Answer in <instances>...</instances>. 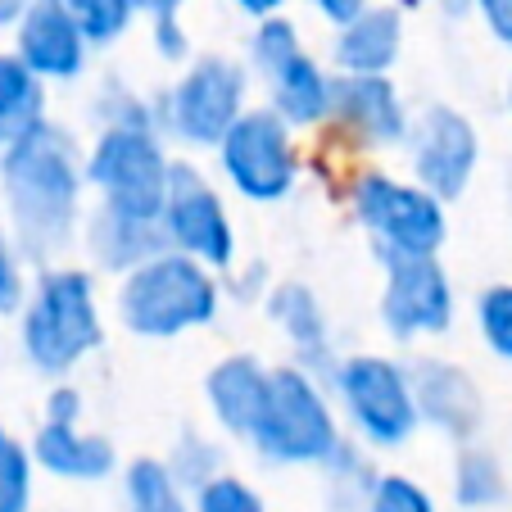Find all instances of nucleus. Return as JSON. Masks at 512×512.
I'll use <instances>...</instances> for the list:
<instances>
[{"label":"nucleus","instance_id":"nucleus-14","mask_svg":"<svg viewBox=\"0 0 512 512\" xmlns=\"http://www.w3.org/2000/svg\"><path fill=\"white\" fill-rule=\"evenodd\" d=\"M413 372V395H417V413L422 426H431L440 440L449 445H467V440H481L485 431V390L463 363L440 354H422L408 363Z\"/></svg>","mask_w":512,"mask_h":512},{"label":"nucleus","instance_id":"nucleus-23","mask_svg":"<svg viewBox=\"0 0 512 512\" xmlns=\"http://www.w3.org/2000/svg\"><path fill=\"white\" fill-rule=\"evenodd\" d=\"M50 118V87L19 59V50H0V141L10 145L14 136Z\"/></svg>","mask_w":512,"mask_h":512},{"label":"nucleus","instance_id":"nucleus-18","mask_svg":"<svg viewBox=\"0 0 512 512\" xmlns=\"http://www.w3.org/2000/svg\"><path fill=\"white\" fill-rule=\"evenodd\" d=\"M37 472L55 476L64 485H105L109 476L123 472L118 449L109 435L87 431L82 422H41L28 435Z\"/></svg>","mask_w":512,"mask_h":512},{"label":"nucleus","instance_id":"nucleus-34","mask_svg":"<svg viewBox=\"0 0 512 512\" xmlns=\"http://www.w3.org/2000/svg\"><path fill=\"white\" fill-rule=\"evenodd\" d=\"M368 512H440V508H435V494L426 490L417 476L381 472L377 490H372V499H368Z\"/></svg>","mask_w":512,"mask_h":512},{"label":"nucleus","instance_id":"nucleus-29","mask_svg":"<svg viewBox=\"0 0 512 512\" xmlns=\"http://www.w3.org/2000/svg\"><path fill=\"white\" fill-rule=\"evenodd\" d=\"M295 50H304V32H300V23L281 10V14H268V19H254V28L245 32L241 59L250 64L254 82H259V78H268L281 59L295 55Z\"/></svg>","mask_w":512,"mask_h":512},{"label":"nucleus","instance_id":"nucleus-9","mask_svg":"<svg viewBox=\"0 0 512 512\" xmlns=\"http://www.w3.org/2000/svg\"><path fill=\"white\" fill-rule=\"evenodd\" d=\"M223 186L245 204H281L300 191V132L268 105H250L213 150Z\"/></svg>","mask_w":512,"mask_h":512},{"label":"nucleus","instance_id":"nucleus-12","mask_svg":"<svg viewBox=\"0 0 512 512\" xmlns=\"http://www.w3.org/2000/svg\"><path fill=\"white\" fill-rule=\"evenodd\" d=\"M408 177L435 191L445 204L463 200L467 186L481 173V127L472 114H463L449 100H431V105L413 109V127L404 141Z\"/></svg>","mask_w":512,"mask_h":512},{"label":"nucleus","instance_id":"nucleus-27","mask_svg":"<svg viewBox=\"0 0 512 512\" xmlns=\"http://www.w3.org/2000/svg\"><path fill=\"white\" fill-rule=\"evenodd\" d=\"M164 463L173 467L177 481L195 494L200 485H209L213 476L227 472V445L218 440V435L200 431V426H182V431H177V440L168 445Z\"/></svg>","mask_w":512,"mask_h":512},{"label":"nucleus","instance_id":"nucleus-7","mask_svg":"<svg viewBox=\"0 0 512 512\" xmlns=\"http://www.w3.org/2000/svg\"><path fill=\"white\" fill-rule=\"evenodd\" d=\"M254 73L245 59L204 50L191 64L177 68V78L159 91V123L164 136L182 150L213 155L218 141L232 132V123L250 109Z\"/></svg>","mask_w":512,"mask_h":512},{"label":"nucleus","instance_id":"nucleus-30","mask_svg":"<svg viewBox=\"0 0 512 512\" xmlns=\"http://www.w3.org/2000/svg\"><path fill=\"white\" fill-rule=\"evenodd\" d=\"M64 10L78 19V28L87 32L96 50H114L132 32V23L141 19L136 0H64Z\"/></svg>","mask_w":512,"mask_h":512},{"label":"nucleus","instance_id":"nucleus-28","mask_svg":"<svg viewBox=\"0 0 512 512\" xmlns=\"http://www.w3.org/2000/svg\"><path fill=\"white\" fill-rule=\"evenodd\" d=\"M37 503V458L14 426L0 422V512H32Z\"/></svg>","mask_w":512,"mask_h":512},{"label":"nucleus","instance_id":"nucleus-13","mask_svg":"<svg viewBox=\"0 0 512 512\" xmlns=\"http://www.w3.org/2000/svg\"><path fill=\"white\" fill-rule=\"evenodd\" d=\"M331 132L358 155H395L404 150L413 109L390 73H336Z\"/></svg>","mask_w":512,"mask_h":512},{"label":"nucleus","instance_id":"nucleus-39","mask_svg":"<svg viewBox=\"0 0 512 512\" xmlns=\"http://www.w3.org/2000/svg\"><path fill=\"white\" fill-rule=\"evenodd\" d=\"M313 14H318L327 28H340V23H349L354 14H363L372 5V0H304Z\"/></svg>","mask_w":512,"mask_h":512},{"label":"nucleus","instance_id":"nucleus-17","mask_svg":"<svg viewBox=\"0 0 512 512\" xmlns=\"http://www.w3.org/2000/svg\"><path fill=\"white\" fill-rule=\"evenodd\" d=\"M78 250L87 254V268L96 277H127L145 259L168 250V236H164V223H155V218H132V213L91 204L78 236Z\"/></svg>","mask_w":512,"mask_h":512},{"label":"nucleus","instance_id":"nucleus-47","mask_svg":"<svg viewBox=\"0 0 512 512\" xmlns=\"http://www.w3.org/2000/svg\"><path fill=\"white\" fill-rule=\"evenodd\" d=\"M0 155H5V141H0Z\"/></svg>","mask_w":512,"mask_h":512},{"label":"nucleus","instance_id":"nucleus-3","mask_svg":"<svg viewBox=\"0 0 512 512\" xmlns=\"http://www.w3.org/2000/svg\"><path fill=\"white\" fill-rule=\"evenodd\" d=\"M227 290L223 272L191 259L182 250H159L127 277H118L114 318L132 340H182L191 331H204L223 318Z\"/></svg>","mask_w":512,"mask_h":512},{"label":"nucleus","instance_id":"nucleus-42","mask_svg":"<svg viewBox=\"0 0 512 512\" xmlns=\"http://www.w3.org/2000/svg\"><path fill=\"white\" fill-rule=\"evenodd\" d=\"M32 5H41V0H0V32L19 28V19L32 10Z\"/></svg>","mask_w":512,"mask_h":512},{"label":"nucleus","instance_id":"nucleus-41","mask_svg":"<svg viewBox=\"0 0 512 512\" xmlns=\"http://www.w3.org/2000/svg\"><path fill=\"white\" fill-rule=\"evenodd\" d=\"M435 14L445 23H467L476 19V0H435Z\"/></svg>","mask_w":512,"mask_h":512},{"label":"nucleus","instance_id":"nucleus-5","mask_svg":"<svg viewBox=\"0 0 512 512\" xmlns=\"http://www.w3.org/2000/svg\"><path fill=\"white\" fill-rule=\"evenodd\" d=\"M349 218L368 236L377 263L440 254L449 241V204L426 191L417 177H399L386 168H358L345 186Z\"/></svg>","mask_w":512,"mask_h":512},{"label":"nucleus","instance_id":"nucleus-35","mask_svg":"<svg viewBox=\"0 0 512 512\" xmlns=\"http://www.w3.org/2000/svg\"><path fill=\"white\" fill-rule=\"evenodd\" d=\"M150 46H155V55L164 59L168 68H182L195 59L191 50V32H186L182 14H168V19H150Z\"/></svg>","mask_w":512,"mask_h":512},{"label":"nucleus","instance_id":"nucleus-8","mask_svg":"<svg viewBox=\"0 0 512 512\" xmlns=\"http://www.w3.org/2000/svg\"><path fill=\"white\" fill-rule=\"evenodd\" d=\"M159 127H96L87 141V182L91 200L105 209L155 218L164 213L173 150Z\"/></svg>","mask_w":512,"mask_h":512},{"label":"nucleus","instance_id":"nucleus-24","mask_svg":"<svg viewBox=\"0 0 512 512\" xmlns=\"http://www.w3.org/2000/svg\"><path fill=\"white\" fill-rule=\"evenodd\" d=\"M318 472H322V512H368V499L381 476L368 445H358L354 435H345L340 449Z\"/></svg>","mask_w":512,"mask_h":512},{"label":"nucleus","instance_id":"nucleus-16","mask_svg":"<svg viewBox=\"0 0 512 512\" xmlns=\"http://www.w3.org/2000/svg\"><path fill=\"white\" fill-rule=\"evenodd\" d=\"M263 313L277 327V336L290 345L295 363L309 368L322 386H331L340 368V354H336V340H331V313L318 290L300 277H281L263 295Z\"/></svg>","mask_w":512,"mask_h":512},{"label":"nucleus","instance_id":"nucleus-37","mask_svg":"<svg viewBox=\"0 0 512 512\" xmlns=\"http://www.w3.org/2000/svg\"><path fill=\"white\" fill-rule=\"evenodd\" d=\"M87 404H82V390L73 381H55L46 395V408H41V422H82Z\"/></svg>","mask_w":512,"mask_h":512},{"label":"nucleus","instance_id":"nucleus-44","mask_svg":"<svg viewBox=\"0 0 512 512\" xmlns=\"http://www.w3.org/2000/svg\"><path fill=\"white\" fill-rule=\"evenodd\" d=\"M503 200H508V209H512V159L503 164Z\"/></svg>","mask_w":512,"mask_h":512},{"label":"nucleus","instance_id":"nucleus-38","mask_svg":"<svg viewBox=\"0 0 512 512\" xmlns=\"http://www.w3.org/2000/svg\"><path fill=\"white\" fill-rule=\"evenodd\" d=\"M476 19L490 32L494 46H503L512 55V0H476Z\"/></svg>","mask_w":512,"mask_h":512},{"label":"nucleus","instance_id":"nucleus-26","mask_svg":"<svg viewBox=\"0 0 512 512\" xmlns=\"http://www.w3.org/2000/svg\"><path fill=\"white\" fill-rule=\"evenodd\" d=\"M87 123L91 127H159V96H145L123 73H105L96 91L87 96Z\"/></svg>","mask_w":512,"mask_h":512},{"label":"nucleus","instance_id":"nucleus-11","mask_svg":"<svg viewBox=\"0 0 512 512\" xmlns=\"http://www.w3.org/2000/svg\"><path fill=\"white\" fill-rule=\"evenodd\" d=\"M377 318L395 345L440 340L454 331L458 290L440 254H413V259L381 263V300Z\"/></svg>","mask_w":512,"mask_h":512},{"label":"nucleus","instance_id":"nucleus-1","mask_svg":"<svg viewBox=\"0 0 512 512\" xmlns=\"http://www.w3.org/2000/svg\"><path fill=\"white\" fill-rule=\"evenodd\" d=\"M87 145L59 118H41L0 155V218L32 268L73 254L91 209Z\"/></svg>","mask_w":512,"mask_h":512},{"label":"nucleus","instance_id":"nucleus-25","mask_svg":"<svg viewBox=\"0 0 512 512\" xmlns=\"http://www.w3.org/2000/svg\"><path fill=\"white\" fill-rule=\"evenodd\" d=\"M118 481H123V512H191V490L155 454L123 463Z\"/></svg>","mask_w":512,"mask_h":512},{"label":"nucleus","instance_id":"nucleus-20","mask_svg":"<svg viewBox=\"0 0 512 512\" xmlns=\"http://www.w3.org/2000/svg\"><path fill=\"white\" fill-rule=\"evenodd\" d=\"M268 381L272 368L250 349H236L223 354L204 372V408H209V422L227 435V440H245L259 417L263 399H268Z\"/></svg>","mask_w":512,"mask_h":512},{"label":"nucleus","instance_id":"nucleus-36","mask_svg":"<svg viewBox=\"0 0 512 512\" xmlns=\"http://www.w3.org/2000/svg\"><path fill=\"white\" fill-rule=\"evenodd\" d=\"M268 286H272V277H268V268H263V263H250V268H241V263H236V268L223 277L227 300H236V304H263Z\"/></svg>","mask_w":512,"mask_h":512},{"label":"nucleus","instance_id":"nucleus-22","mask_svg":"<svg viewBox=\"0 0 512 512\" xmlns=\"http://www.w3.org/2000/svg\"><path fill=\"white\" fill-rule=\"evenodd\" d=\"M449 494L463 512H494L508 503L512 494V467L490 449L485 440H467L454 454V472H449Z\"/></svg>","mask_w":512,"mask_h":512},{"label":"nucleus","instance_id":"nucleus-21","mask_svg":"<svg viewBox=\"0 0 512 512\" xmlns=\"http://www.w3.org/2000/svg\"><path fill=\"white\" fill-rule=\"evenodd\" d=\"M268 100L263 105L277 109L295 132H313V127L331 123V105H336V68L318 59L309 46L281 59L268 78H259Z\"/></svg>","mask_w":512,"mask_h":512},{"label":"nucleus","instance_id":"nucleus-33","mask_svg":"<svg viewBox=\"0 0 512 512\" xmlns=\"http://www.w3.org/2000/svg\"><path fill=\"white\" fill-rule=\"evenodd\" d=\"M32 263L23 259L19 241H14V232L5 227V218H0V318H19L23 300H28V277Z\"/></svg>","mask_w":512,"mask_h":512},{"label":"nucleus","instance_id":"nucleus-4","mask_svg":"<svg viewBox=\"0 0 512 512\" xmlns=\"http://www.w3.org/2000/svg\"><path fill=\"white\" fill-rule=\"evenodd\" d=\"M345 422L331 386H322L295 358L272 368L268 399L254 417L245 445L268 467H322L345 440Z\"/></svg>","mask_w":512,"mask_h":512},{"label":"nucleus","instance_id":"nucleus-43","mask_svg":"<svg viewBox=\"0 0 512 512\" xmlns=\"http://www.w3.org/2000/svg\"><path fill=\"white\" fill-rule=\"evenodd\" d=\"M141 19H168V14H182L186 0H136Z\"/></svg>","mask_w":512,"mask_h":512},{"label":"nucleus","instance_id":"nucleus-6","mask_svg":"<svg viewBox=\"0 0 512 512\" xmlns=\"http://www.w3.org/2000/svg\"><path fill=\"white\" fill-rule=\"evenodd\" d=\"M331 395H336L345 431L354 435L358 445H368L372 454H399V449H408L417 426H422L408 363L377 354V349L340 354Z\"/></svg>","mask_w":512,"mask_h":512},{"label":"nucleus","instance_id":"nucleus-40","mask_svg":"<svg viewBox=\"0 0 512 512\" xmlns=\"http://www.w3.org/2000/svg\"><path fill=\"white\" fill-rule=\"evenodd\" d=\"M290 0H232V10H241L245 19H268V14H281Z\"/></svg>","mask_w":512,"mask_h":512},{"label":"nucleus","instance_id":"nucleus-45","mask_svg":"<svg viewBox=\"0 0 512 512\" xmlns=\"http://www.w3.org/2000/svg\"><path fill=\"white\" fill-rule=\"evenodd\" d=\"M395 5H399V10H404V14H413V10H426L431 0H395Z\"/></svg>","mask_w":512,"mask_h":512},{"label":"nucleus","instance_id":"nucleus-31","mask_svg":"<svg viewBox=\"0 0 512 512\" xmlns=\"http://www.w3.org/2000/svg\"><path fill=\"white\" fill-rule=\"evenodd\" d=\"M476 331L481 345L512 368V281H490L476 295Z\"/></svg>","mask_w":512,"mask_h":512},{"label":"nucleus","instance_id":"nucleus-46","mask_svg":"<svg viewBox=\"0 0 512 512\" xmlns=\"http://www.w3.org/2000/svg\"><path fill=\"white\" fill-rule=\"evenodd\" d=\"M503 100H508V114H512V73H508V87H503Z\"/></svg>","mask_w":512,"mask_h":512},{"label":"nucleus","instance_id":"nucleus-2","mask_svg":"<svg viewBox=\"0 0 512 512\" xmlns=\"http://www.w3.org/2000/svg\"><path fill=\"white\" fill-rule=\"evenodd\" d=\"M105 349L100 286L87 263H46L19 309V354L37 377L73 381L91 354Z\"/></svg>","mask_w":512,"mask_h":512},{"label":"nucleus","instance_id":"nucleus-15","mask_svg":"<svg viewBox=\"0 0 512 512\" xmlns=\"http://www.w3.org/2000/svg\"><path fill=\"white\" fill-rule=\"evenodd\" d=\"M10 46L19 50V59L46 87H78L87 78L91 55H96L87 32L78 28V19L64 10V0L32 5L19 19V28L10 32Z\"/></svg>","mask_w":512,"mask_h":512},{"label":"nucleus","instance_id":"nucleus-10","mask_svg":"<svg viewBox=\"0 0 512 512\" xmlns=\"http://www.w3.org/2000/svg\"><path fill=\"white\" fill-rule=\"evenodd\" d=\"M159 223H164V236L173 250L209 263V268L223 272V277L236 268V259H241V241H236L227 195L218 191V182H213L195 159H173L168 200H164Z\"/></svg>","mask_w":512,"mask_h":512},{"label":"nucleus","instance_id":"nucleus-32","mask_svg":"<svg viewBox=\"0 0 512 512\" xmlns=\"http://www.w3.org/2000/svg\"><path fill=\"white\" fill-rule=\"evenodd\" d=\"M191 512H268V499L254 481L227 467L223 476H213L209 485L191 494Z\"/></svg>","mask_w":512,"mask_h":512},{"label":"nucleus","instance_id":"nucleus-19","mask_svg":"<svg viewBox=\"0 0 512 512\" xmlns=\"http://www.w3.org/2000/svg\"><path fill=\"white\" fill-rule=\"evenodd\" d=\"M404 41H408L404 10L395 0H372L363 14L331 28L327 64L336 73H395V64L404 59Z\"/></svg>","mask_w":512,"mask_h":512}]
</instances>
